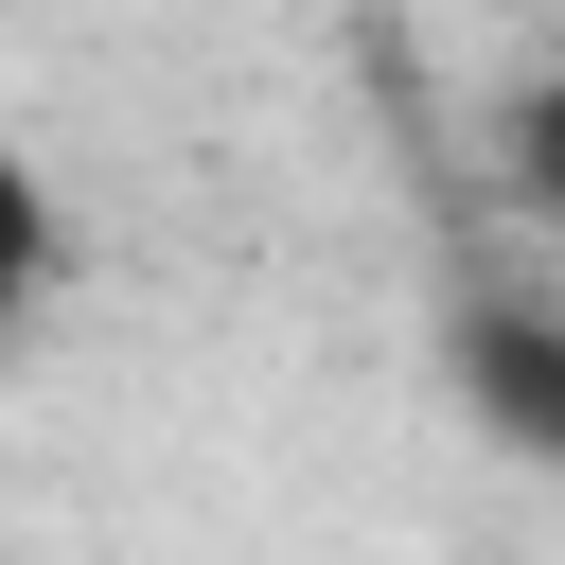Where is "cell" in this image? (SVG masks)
Returning <instances> with one entry per match:
<instances>
[{"label": "cell", "mask_w": 565, "mask_h": 565, "mask_svg": "<svg viewBox=\"0 0 565 565\" xmlns=\"http://www.w3.org/2000/svg\"><path fill=\"white\" fill-rule=\"evenodd\" d=\"M459 371H477V406H494L512 459L565 441V335H547V300H477V318H459Z\"/></svg>", "instance_id": "6da1fadb"}, {"label": "cell", "mask_w": 565, "mask_h": 565, "mask_svg": "<svg viewBox=\"0 0 565 565\" xmlns=\"http://www.w3.org/2000/svg\"><path fill=\"white\" fill-rule=\"evenodd\" d=\"M53 282H71V212H53V177L0 141V353L53 318Z\"/></svg>", "instance_id": "7a4b0ae2"}]
</instances>
